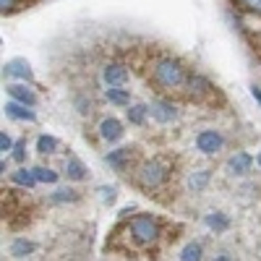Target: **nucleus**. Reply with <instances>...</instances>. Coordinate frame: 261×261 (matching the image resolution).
Listing matches in <instances>:
<instances>
[{
  "instance_id": "f257e3e1",
  "label": "nucleus",
  "mask_w": 261,
  "mask_h": 261,
  "mask_svg": "<svg viewBox=\"0 0 261 261\" xmlns=\"http://www.w3.org/2000/svg\"><path fill=\"white\" fill-rule=\"evenodd\" d=\"M188 81H191V73L183 68V63L172 60V58H162L154 63L151 68V84L157 86L160 92H180V89H188Z\"/></svg>"
},
{
  "instance_id": "f03ea898",
  "label": "nucleus",
  "mask_w": 261,
  "mask_h": 261,
  "mask_svg": "<svg viewBox=\"0 0 261 261\" xmlns=\"http://www.w3.org/2000/svg\"><path fill=\"white\" fill-rule=\"evenodd\" d=\"M167 178H170V167H167L162 160H149V162H144V165L139 167V172H136V180H139V186H141L144 191H157V188H162V186L167 183Z\"/></svg>"
},
{
  "instance_id": "7ed1b4c3",
  "label": "nucleus",
  "mask_w": 261,
  "mask_h": 261,
  "mask_svg": "<svg viewBox=\"0 0 261 261\" xmlns=\"http://www.w3.org/2000/svg\"><path fill=\"white\" fill-rule=\"evenodd\" d=\"M128 235L134 238L139 246H151L160 238V222L151 214H139L130 220L128 225Z\"/></svg>"
},
{
  "instance_id": "20e7f679",
  "label": "nucleus",
  "mask_w": 261,
  "mask_h": 261,
  "mask_svg": "<svg viewBox=\"0 0 261 261\" xmlns=\"http://www.w3.org/2000/svg\"><path fill=\"white\" fill-rule=\"evenodd\" d=\"M214 97V84L199 73H191V81H188V99L193 102H206Z\"/></svg>"
},
{
  "instance_id": "39448f33",
  "label": "nucleus",
  "mask_w": 261,
  "mask_h": 261,
  "mask_svg": "<svg viewBox=\"0 0 261 261\" xmlns=\"http://www.w3.org/2000/svg\"><path fill=\"white\" fill-rule=\"evenodd\" d=\"M225 146V139H222V134L220 130H201L199 136H196V149L201 151V154H217Z\"/></svg>"
},
{
  "instance_id": "423d86ee",
  "label": "nucleus",
  "mask_w": 261,
  "mask_h": 261,
  "mask_svg": "<svg viewBox=\"0 0 261 261\" xmlns=\"http://www.w3.org/2000/svg\"><path fill=\"white\" fill-rule=\"evenodd\" d=\"M253 167V157L248 154V151H235V154L227 160V170L232 172V175H248Z\"/></svg>"
},
{
  "instance_id": "0eeeda50",
  "label": "nucleus",
  "mask_w": 261,
  "mask_h": 261,
  "mask_svg": "<svg viewBox=\"0 0 261 261\" xmlns=\"http://www.w3.org/2000/svg\"><path fill=\"white\" fill-rule=\"evenodd\" d=\"M102 79H105L107 86H123L128 81V68H125V65H120V63H110L102 71Z\"/></svg>"
},
{
  "instance_id": "6e6552de",
  "label": "nucleus",
  "mask_w": 261,
  "mask_h": 261,
  "mask_svg": "<svg viewBox=\"0 0 261 261\" xmlns=\"http://www.w3.org/2000/svg\"><path fill=\"white\" fill-rule=\"evenodd\" d=\"M149 113H151V118L160 120V123H172V120L178 118V110L170 102H151Z\"/></svg>"
},
{
  "instance_id": "1a4fd4ad",
  "label": "nucleus",
  "mask_w": 261,
  "mask_h": 261,
  "mask_svg": "<svg viewBox=\"0 0 261 261\" xmlns=\"http://www.w3.org/2000/svg\"><path fill=\"white\" fill-rule=\"evenodd\" d=\"M6 89H8V94H11L13 102H21V105H27V107H34L37 105V94L32 89H27L24 84H11V86H6Z\"/></svg>"
},
{
  "instance_id": "9d476101",
  "label": "nucleus",
  "mask_w": 261,
  "mask_h": 261,
  "mask_svg": "<svg viewBox=\"0 0 261 261\" xmlns=\"http://www.w3.org/2000/svg\"><path fill=\"white\" fill-rule=\"evenodd\" d=\"M99 136H102L105 141H118V139L123 136V123L115 120V118H105V120L99 123Z\"/></svg>"
},
{
  "instance_id": "9b49d317",
  "label": "nucleus",
  "mask_w": 261,
  "mask_h": 261,
  "mask_svg": "<svg viewBox=\"0 0 261 261\" xmlns=\"http://www.w3.org/2000/svg\"><path fill=\"white\" fill-rule=\"evenodd\" d=\"M6 115H8V118H13V120H29V123H34V120H37V113H34V110H27V105L13 102V99L6 105Z\"/></svg>"
},
{
  "instance_id": "f8f14e48",
  "label": "nucleus",
  "mask_w": 261,
  "mask_h": 261,
  "mask_svg": "<svg viewBox=\"0 0 261 261\" xmlns=\"http://www.w3.org/2000/svg\"><path fill=\"white\" fill-rule=\"evenodd\" d=\"M105 160H107V165L115 167V170H125L128 162L134 160V149H115V151H110Z\"/></svg>"
},
{
  "instance_id": "ddd939ff",
  "label": "nucleus",
  "mask_w": 261,
  "mask_h": 261,
  "mask_svg": "<svg viewBox=\"0 0 261 261\" xmlns=\"http://www.w3.org/2000/svg\"><path fill=\"white\" fill-rule=\"evenodd\" d=\"M63 175L68 178V180H84L86 178V167H84L81 160L68 157V160H65V165H63Z\"/></svg>"
},
{
  "instance_id": "4468645a",
  "label": "nucleus",
  "mask_w": 261,
  "mask_h": 261,
  "mask_svg": "<svg viewBox=\"0 0 261 261\" xmlns=\"http://www.w3.org/2000/svg\"><path fill=\"white\" fill-rule=\"evenodd\" d=\"M3 73L6 76H16V79H24V81L32 79V68H29L27 60H11V63H6Z\"/></svg>"
},
{
  "instance_id": "2eb2a0df",
  "label": "nucleus",
  "mask_w": 261,
  "mask_h": 261,
  "mask_svg": "<svg viewBox=\"0 0 261 261\" xmlns=\"http://www.w3.org/2000/svg\"><path fill=\"white\" fill-rule=\"evenodd\" d=\"M13 183H18V186H27V188H34L39 180L34 178V170H27V167H18L16 172H13Z\"/></svg>"
},
{
  "instance_id": "dca6fc26",
  "label": "nucleus",
  "mask_w": 261,
  "mask_h": 261,
  "mask_svg": "<svg viewBox=\"0 0 261 261\" xmlns=\"http://www.w3.org/2000/svg\"><path fill=\"white\" fill-rule=\"evenodd\" d=\"M32 3H37V0H0V13L3 16H11L21 8H29Z\"/></svg>"
},
{
  "instance_id": "f3484780",
  "label": "nucleus",
  "mask_w": 261,
  "mask_h": 261,
  "mask_svg": "<svg viewBox=\"0 0 261 261\" xmlns=\"http://www.w3.org/2000/svg\"><path fill=\"white\" fill-rule=\"evenodd\" d=\"M149 115V107L146 105H130V110H128V123L130 125H141Z\"/></svg>"
},
{
  "instance_id": "a211bd4d",
  "label": "nucleus",
  "mask_w": 261,
  "mask_h": 261,
  "mask_svg": "<svg viewBox=\"0 0 261 261\" xmlns=\"http://www.w3.org/2000/svg\"><path fill=\"white\" fill-rule=\"evenodd\" d=\"M107 102H113V105H128L130 102V94H128V89L110 86V89H107Z\"/></svg>"
},
{
  "instance_id": "6ab92c4d",
  "label": "nucleus",
  "mask_w": 261,
  "mask_h": 261,
  "mask_svg": "<svg viewBox=\"0 0 261 261\" xmlns=\"http://www.w3.org/2000/svg\"><path fill=\"white\" fill-rule=\"evenodd\" d=\"M55 149H58V139H55V136L42 134V136L37 139V151H39V154H53Z\"/></svg>"
},
{
  "instance_id": "aec40b11",
  "label": "nucleus",
  "mask_w": 261,
  "mask_h": 261,
  "mask_svg": "<svg viewBox=\"0 0 261 261\" xmlns=\"http://www.w3.org/2000/svg\"><path fill=\"white\" fill-rule=\"evenodd\" d=\"M32 251H34V243H32V241H24V238L13 241V246H11V253H13L16 258H24V256H29Z\"/></svg>"
},
{
  "instance_id": "412c9836",
  "label": "nucleus",
  "mask_w": 261,
  "mask_h": 261,
  "mask_svg": "<svg viewBox=\"0 0 261 261\" xmlns=\"http://www.w3.org/2000/svg\"><path fill=\"white\" fill-rule=\"evenodd\" d=\"M206 225L212 227V230H217V232H222V230H227V217L225 214H220V212H214V214H209L206 217Z\"/></svg>"
},
{
  "instance_id": "4be33fe9",
  "label": "nucleus",
  "mask_w": 261,
  "mask_h": 261,
  "mask_svg": "<svg viewBox=\"0 0 261 261\" xmlns=\"http://www.w3.org/2000/svg\"><path fill=\"white\" fill-rule=\"evenodd\" d=\"M34 178L39 183H58V172L50 167H34Z\"/></svg>"
},
{
  "instance_id": "5701e85b",
  "label": "nucleus",
  "mask_w": 261,
  "mask_h": 261,
  "mask_svg": "<svg viewBox=\"0 0 261 261\" xmlns=\"http://www.w3.org/2000/svg\"><path fill=\"white\" fill-rule=\"evenodd\" d=\"M180 261H201V246L199 243H188L180 253Z\"/></svg>"
},
{
  "instance_id": "b1692460",
  "label": "nucleus",
  "mask_w": 261,
  "mask_h": 261,
  "mask_svg": "<svg viewBox=\"0 0 261 261\" xmlns=\"http://www.w3.org/2000/svg\"><path fill=\"white\" fill-rule=\"evenodd\" d=\"M79 196H76V191L73 188H60V191H55L53 193V201L55 204H65V201H76Z\"/></svg>"
},
{
  "instance_id": "393cba45",
  "label": "nucleus",
  "mask_w": 261,
  "mask_h": 261,
  "mask_svg": "<svg viewBox=\"0 0 261 261\" xmlns=\"http://www.w3.org/2000/svg\"><path fill=\"white\" fill-rule=\"evenodd\" d=\"M206 180H209V170H196L193 175H191V188L193 191H201L206 186Z\"/></svg>"
},
{
  "instance_id": "a878e982",
  "label": "nucleus",
  "mask_w": 261,
  "mask_h": 261,
  "mask_svg": "<svg viewBox=\"0 0 261 261\" xmlns=\"http://www.w3.org/2000/svg\"><path fill=\"white\" fill-rule=\"evenodd\" d=\"M235 6L241 8V11H248V13L261 16V0H235Z\"/></svg>"
},
{
  "instance_id": "bb28decb",
  "label": "nucleus",
  "mask_w": 261,
  "mask_h": 261,
  "mask_svg": "<svg viewBox=\"0 0 261 261\" xmlns=\"http://www.w3.org/2000/svg\"><path fill=\"white\" fill-rule=\"evenodd\" d=\"M24 157H27V141L21 139V141H16V146H13V160H16V162H24Z\"/></svg>"
},
{
  "instance_id": "cd10ccee",
  "label": "nucleus",
  "mask_w": 261,
  "mask_h": 261,
  "mask_svg": "<svg viewBox=\"0 0 261 261\" xmlns=\"http://www.w3.org/2000/svg\"><path fill=\"white\" fill-rule=\"evenodd\" d=\"M13 141H11V136L6 134V130H3V136H0V149H3V151H13Z\"/></svg>"
},
{
  "instance_id": "c85d7f7f",
  "label": "nucleus",
  "mask_w": 261,
  "mask_h": 261,
  "mask_svg": "<svg viewBox=\"0 0 261 261\" xmlns=\"http://www.w3.org/2000/svg\"><path fill=\"white\" fill-rule=\"evenodd\" d=\"M102 201H115V188H99Z\"/></svg>"
},
{
  "instance_id": "c756f323",
  "label": "nucleus",
  "mask_w": 261,
  "mask_h": 261,
  "mask_svg": "<svg viewBox=\"0 0 261 261\" xmlns=\"http://www.w3.org/2000/svg\"><path fill=\"white\" fill-rule=\"evenodd\" d=\"M251 94H253V99L261 105V89H258V86H251Z\"/></svg>"
},
{
  "instance_id": "7c9ffc66",
  "label": "nucleus",
  "mask_w": 261,
  "mask_h": 261,
  "mask_svg": "<svg viewBox=\"0 0 261 261\" xmlns=\"http://www.w3.org/2000/svg\"><path fill=\"white\" fill-rule=\"evenodd\" d=\"M214 261H230V256H214Z\"/></svg>"
},
{
  "instance_id": "2f4dec72",
  "label": "nucleus",
  "mask_w": 261,
  "mask_h": 261,
  "mask_svg": "<svg viewBox=\"0 0 261 261\" xmlns=\"http://www.w3.org/2000/svg\"><path fill=\"white\" fill-rule=\"evenodd\" d=\"M256 162H258V167H261V151H258V157H256Z\"/></svg>"
}]
</instances>
